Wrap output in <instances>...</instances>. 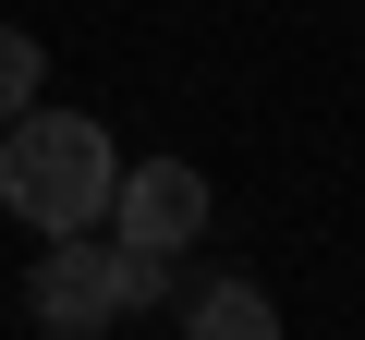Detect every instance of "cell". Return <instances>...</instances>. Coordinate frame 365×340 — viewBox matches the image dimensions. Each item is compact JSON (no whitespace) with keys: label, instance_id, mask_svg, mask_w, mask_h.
Listing matches in <instances>:
<instances>
[{"label":"cell","instance_id":"1","mask_svg":"<svg viewBox=\"0 0 365 340\" xmlns=\"http://www.w3.org/2000/svg\"><path fill=\"white\" fill-rule=\"evenodd\" d=\"M110 183H122V158L86 110H13L0 122V207H13L25 231H98L110 219Z\"/></svg>","mask_w":365,"mask_h":340},{"label":"cell","instance_id":"2","mask_svg":"<svg viewBox=\"0 0 365 340\" xmlns=\"http://www.w3.org/2000/svg\"><path fill=\"white\" fill-rule=\"evenodd\" d=\"M25 304H37L49 340H98V328H122L134 304H158V255H122V243H98V231H49Z\"/></svg>","mask_w":365,"mask_h":340},{"label":"cell","instance_id":"3","mask_svg":"<svg viewBox=\"0 0 365 340\" xmlns=\"http://www.w3.org/2000/svg\"><path fill=\"white\" fill-rule=\"evenodd\" d=\"M195 231H207V170H195V158H146V170L110 183V243H122V255H158V267H170Z\"/></svg>","mask_w":365,"mask_h":340},{"label":"cell","instance_id":"4","mask_svg":"<svg viewBox=\"0 0 365 340\" xmlns=\"http://www.w3.org/2000/svg\"><path fill=\"white\" fill-rule=\"evenodd\" d=\"M182 340H280V304H268V280H207L195 304H182Z\"/></svg>","mask_w":365,"mask_h":340},{"label":"cell","instance_id":"5","mask_svg":"<svg viewBox=\"0 0 365 340\" xmlns=\"http://www.w3.org/2000/svg\"><path fill=\"white\" fill-rule=\"evenodd\" d=\"M37 73H49V61H37V37H25V25H0V122L37 97Z\"/></svg>","mask_w":365,"mask_h":340}]
</instances>
